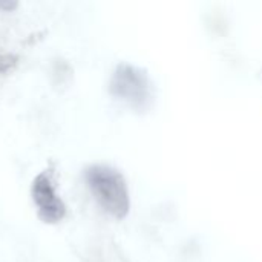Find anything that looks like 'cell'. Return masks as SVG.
I'll return each mask as SVG.
<instances>
[{
	"label": "cell",
	"instance_id": "obj_4",
	"mask_svg": "<svg viewBox=\"0 0 262 262\" xmlns=\"http://www.w3.org/2000/svg\"><path fill=\"white\" fill-rule=\"evenodd\" d=\"M17 61H18L17 55H14L11 52L0 51V74H6V72L12 71L17 64Z\"/></svg>",
	"mask_w": 262,
	"mask_h": 262
},
{
	"label": "cell",
	"instance_id": "obj_3",
	"mask_svg": "<svg viewBox=\"0 0 262 262\" xmlns=\"http://www.w3.org/2000/svg\"><path fill=\"white\" fill-rule=\"evenodd\" d=\"M31 196L37 209V216L45 224H57L66 216V204L57 195L55 172L54 167H48L40 172L31 186Z\"/></svg>",
	"mask_w": 262,
	"mask_h": 262
},
{
	"label": "cell",
	"instance_id": "obj_2",
	"mask_svg": "<svg viewBox=\"0 0 262 262\" xmlns=\"http://www.w3.org/2000/svg\"><path fill=\"white\" fill-rule=\"evenodd\" d=\"M109 92L135 111H147L155 98L149 74L134 64L120 63L111 77Z\"/></svg>",
	"mask_w": 262,
	"mask_h": 262
},
{
	"label": "cell",
	"instance_id": "obj_1",
	"mask_svg": "<svg viewBox=\"0 0 262 262\" xmlns=\"http://www.w3.org/2000/svg\"><path fill=\"white\" fill-rule=\"evenodd\" d=\"M84 178L95 201L106 213L115 220H123L129 215V189L120 170L104 164H94L86 169Z\"/></svg>",
	"mask_w": 262,
	"mask_h": 262
},
{
	"label": "cell",
	"instance_id": "obj_5",
	"mask_svg": "<svg viewBox=\"0 0 262 262\" xmlns=\"http://www.w3.org/2000/svg\"><path fill=\"white\" fill-rule=\"evenodd\" d=\"M17 8V2H0V9H3V11H12V9H15Z\"/></svg>",
	"mask_w": 262,
	"mask_h": 262
}]
</instances>
